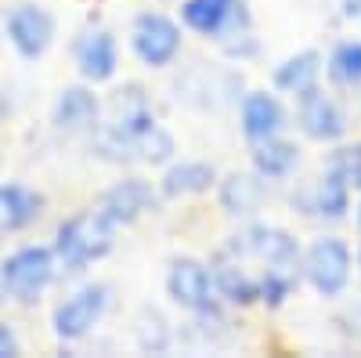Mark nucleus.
<instances>
[{
	"label": "nucleus",
	"instance_id": "1",
	"mask_svg": "<svg viewBox=\"0 0 361 358\" xmlns=\"http://www.w3.org/2000/svg\"><path fill=\"white\" fill-rule=\"evenodd\" d=\"M112 235H116V221L105 210H83L58 228L54 253L69 272H83L87 264L102 261L112 250Z\"/></svg>",
	"mask_w": 361,
	"mask_h": 358
},
{
	"label": "nucleus",
	"instance_id": "2",
	"mask_svg": "<svg viewBox=\"0 0 361 358\" xmlns=\"http://www.w3.org/2000/svg\"><path fill=\"white\" fill-rule=\"evenodd\" d=\"M51 275H54V253L44 246H25L11 253L0 268V282L18 301H37V293L51 282Z\"/></svg>",
	"mask_w": 361,
	"mask_h": 358
},
{
	"label": "nucleus",
	"instance_id": "3",
	"mask_svg": "<svg viewBox=\"0 0 361 358\" xmlns=\"http://www.w3.org/2000/svg\"><path fill=\"white\" fill-rule=\"evenodd\" d=\"M224 253L231 257H253L264 261L267 268H293L296 264V239L279 232V228H246L243 235H235L231 243L224 246Z\"/></svg>",
	"mask_w": 361,
	"mask_h": 358
},
{
	"label": "nucleus",
	"instance_id": "4",
	"mask_svg": "<svg viewBox=\"0 0 361 358\" xmlns=\"http://www.w3.org/2000/svg\"><path fill=\"white\" fill-rule=\"evenodd\" d=\"M307 279L314 282L318 293L336 297L350 279V250L340 239H318L307 250Z\"/></svg>",
	"mask_w": 361,
	"mask_h": 358
},
{
	"label": "nucleus",
	"instance_id": "5",
	"mask_svg": "<svg viewBox=\"0 0 361 358\" xmlns=\"http://www.w3.org/2000/svg\"><path fill=\"white\" fill-rule=\"evenodd\" d=\"M109 304V290L105 286H87L80 293H73L66 304H58L54 311V333L62 340H80L90 333V326L102 318Z\"/></svg>",
	"mask_w": 361,
	"mask_h": 358
},
{
	"label": "nucleus",
	"instance_id": "6",
	"mask_svg": "<svg viewBox=\"0 0 361 358\" xmlns=\"http://www.w3.org/2000/svg\"><path fill=\"white\" fill-rule=\"evenodd\" d=\"M180 47V29L166 15H137L134 22V51L148 66H166Z\"/></svg>",
	"mask_w": 361,
	"mask_h": 358
},
{
	"label": "nucleus",
	"instance_id": "7",
	"mask_svg": "<svg viewBox=\"0 0 361 358\" xmlns=\"http://www.w3.org/2000/svg\"><path fill=\"white\" fill-rule=\"evenodd\" d=\"M8 33H11V44L18 47V54L25 58H40L47 47H51V37H54V18L37 8V4H22L11 11L8 18Z\"/></svg>",
	"mask_w": 361,
	"mask_h": 358
},
{
	"label": "nucleus",
	"instance_id": "8",
	"mask_svg": "<svg viewBox=\"0 0 361 358\" xmlns=\"http://www.w3.org/2000/svg\"><path fill=\"white\" fill-rule=\"evenodd\" d=\"M166 290H170V297L180 308H188V311H214V297H209L214 286H209V272L199 261H192V257L173 261Z\"/></svg>",
	"mask_w": 361,
	"mask_h": 358
},
{
	"label": "nucleus",
	"instance_id": "9",
	"mask_svg": "<svg viewBox=\"0 0 361 358\" xmlns=\"http://www.w3.org/2000/svg\"><path fill=\"white\" fill-rule=\"evenodd\" d=\"M156 206V192L148 189L145 181H137V177H130V181H119L116 189L105 192L102 199V210L116 221V225H130L137 221L145 210H152Z\"/></svg>",
	"mask_w": 361,
	"mask_h": 358
},
{
	"label": "nucleus",
	"instance_id": "10",
	"mask_svg": "<svg viewBox=\"0 0 361 358\" xmlns=\"http://www.w3.org/2000/svg\"><path fill=\"white\" fill-rule=\"evenodd\" d=\"M300 127L318 141H333L343 134V112L336 109V102H329L311 87V91L300 95Z\"/></svg>",
	"mask_w": 361,
	"mask_h": 358
},
{
	"label": "nucleus",
	"instance_id": "11",
	"mask_svg": "<svg viewBox=\"0 0 361 358\" xmlns=\"http://www.w3.org/2000/svg\"><path fill=\"white\" fill-rule=\"evenodd\" d=\"M44 214V196L25 185H0V232H18Z\"/></svg>",
	"mask_w": 361,
	"mask_h": 358
},
{
	"label": "nucleus",
	"instance_id": "12",
	"mask_svg": "<svg viewBox=\"0 0 361 358\" xmlns=\"http://www.w3.org/2000/svg\"><path fill=\"white\" fill-rule=\"evenodd\" d=\"M76 66H80V73L87 80H94V83L109 80L116 73V40L109 33H90L76 51Z\"/></svg>",
	"mask_w": 361,
	"mask_h": 358
},
{
	"label": "nucleus",
	"instance_id": "13",
	"mask_svg": "<svg viewBox=\"0 0 361 358\" xmlns=\"http://www.w3.org/2000/svg\"><path fill=\"white\" fill-rule=\"evenodd\" d=\"M279 127H282V105L271 95H250L243 102V131H246V138H253V141L275 138Z\"/></svg>",
	"mask_w": 361,
	"mask_h": 358
},
{
	"label": "nucleus",
	"instance_id": "14",
	"mask_svg": "<svg viewBox=\"0 0 361 358\" xmlns=\"http://www.w3.org/2000/svg\"><path fill=\"white\" fill-rule=\"evenodd\" d=\"M98 119V102L90 91H83V87H69V91H62V98H58L54 105V124L62 131H83Z\"/></svg>",
	"mask_w": 361,
	"mask_h": 358
},
{
	"label": "nucleus",
	"instance_id": "15",
	"mask_svg": "<svg viewBox=\"0 0 361 358\" xmlns=\"http://www.w3.org/2000/svg\"><path fill=\"white\" fill-rule=\"evenodd\" d=\"M214 279H217V290L228 297V301H235V304H253L257 297H260V282H253L243 268H238V261H231L224 250L217 257Z\"/></svg>",
	"mask_w": 361,
	"mask_h": 358
},
{
	"label": "nucleus",
	"instance_id": "16",
	"mask_svg": "<svg viewBox=\"0 0 361 358\" xmlns=\"http://www.w3.org/2000/svg\"><path fill=\"white\" fill-rule=\"evenodd\" d=\"M231 11H235V0H188V4L180 8L185 22L195 29V33H206V37L221 33L224 22L231 18Z\"/></svg>",
	"mask_w": 361,
	"mask_h": 358
},
{
	"label": "nucleus",
	"instance_id": "17",
	"mask_svg": "<svg viewBox=\"0 0 361 358\" xmlns=\"http://www.w3.org/2000/svg\"><path fill=\"white\" fill-rule=\"evenodd\" d=\"M264 199V185L250 174H231L221 185V203L228 214H253Z\"/></svg>",
	"mask_w": 361,
	"mask_h": 358
},
{
	"label": "nucleus",
	"instance_id": "18",
	"mask_svg": "<svg viewBox=\"0 0 361 358\" xmlns=\"http://www.w3.org/2000/svg\"><path fill=\"white\" fill-rule=\"evenodd\" d=\"M214 177L217 174L209 163H180L163 177V192L166 196H195V192H206L214 185Z\"/></svg>",
	"mask_w": 361,
	"mask_h": 358
},
{
	"label": "nucleus",
	"instance_id": "19",
	"mask_svg": "<svg viewBox=\"0 0 361 358\" xmlns=\"http://www.w3.org/2000/svg\"><path fill=\"white\" fill-rule=\"evenodd\" d=\"M318 54L314 51H304V54H296V58H289L286 66H279V73H275V83L282 87V91H293V95H304V91H311L314 87V80H318Z\"/></svg>",
	"mask_w": 361,
	"mask_h": 358
},
{
	"label": "nucleus",
	"instance_id": "20",
	"mask_svg": "<svg viewBox=\"0 0 361 358\" xmlns=\"http://www.w3.org/2000/svg\"><path fill=\"white\" fill-rule=\"evenodd\" d=\"M253 163L264 177H286L296 167V145L293 141H279V138H264L260 148L253 153Z\"/></svg>",
	"mask_w": 361,
	"mask_h": 358
},
{
	"label": "nucleus",
	"instance_id": "21",
	"mask_svg": "<svg viewBox=\"0 0 361 358\" xmlns=\"http://www.w3.org/2000/svg\"><path fill=\"white\" fill-rule=\"evenodd\" d=\"M347 174L340 167H333L325 174V181H322V192H318V210L325 217H343L347 210Z\"/></svg>",
	"mask_w": 361,
	"mask_h": 358
},
{
	"label": "nucleus",
	"instance_id": "22",
	"mask_svg": "<svg viewBox=\"0 0 361 358\" xmlns=\"http://www.w3.org/2000/svg\"><path fill=\"white\" fill-rule=\"evenodd\" d=\"M329 73H333L340 83H361V44L347 40L333 51V62H329Z\"/></svg>",
	"mask_w": 361,
	"mask_h": 358
},
{
	"label": "nucleus",
	"instance_id": "23",
	"mask_svg": "<svg viewBox=\"0 0 361 358\" xmlns=\"http://www.w3.org/2000/svg\"><path fill=\"white\" fill-rule=\"evenodd\" d=\"M137 340H141V347L145 351H163L166 347V322H163V315L159 311H141V318H137Z\"/></svg>",
	"mask_w": 361,
	"mask_h": 358
},
{
	"label": "nucleus",
	"instance_id": "24",
	"mask_svg": "<svg viewBox=\"0 0 361 358\" xmlns=\"http://www.w3.org/2000/svg\"><path fill=\"white\" fill-rule=\"evenodd\" d=\"M15 354H18V337L8 326H0V358H15Z\"/></svg>",
	"mask_w": 361,
	"mask_h": 358
},
{
	"label": "nucleus",
	"instance_id": "25",
	"mask_svg": "<svg viewBox=\"0 0 361 358\" xmlns=\"http://www.w3.org/2000/svg\"><path fill=\"white\" fill-rule=\"evenodd\" d=\"M4 116H8V105H4V102H0V119H4Z\"/></svg>",
	"mask_w": 361,
	"mask_h": 358
},
{
	"label": "nucleus",
	"instance_id": "26",
	"mask_svg": "<svg viewBox=\"0 0 361 358\" xmlns=\"http://www.w3.org/2000/svg\"><path fill=\"white\" fill-rule=\"evenodd\" d=\"M357 225H361V214H357Z\"/></svg>",
	"mask_w": 361,
	"mask_h": 358
}]
</instances>
